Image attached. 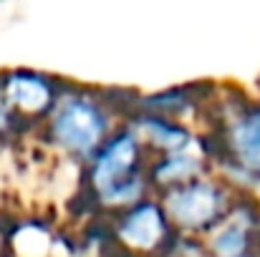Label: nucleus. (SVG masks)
<instances>
[{"instance_id":"obj_13","label":"nucleus","mask_w":260,"mask_h":257,"mask_svg":"<svg viewBox=\"0 0 260 257\" xmlns=\"http://www.w3.org/2000/svg\"><path fill=\"white\" fill-rule=\"evenodd\" d=\"M255 255L260 257V232H258V245H255Z\"/></svg>"},{"instance_id":"obj_4","label":"nucleus","mask_w":260,"mask_h":257,"mask_svg":"<svg viewBox=\"0 0 260 257\" xmlns=\"http://www.w3.org/2000/svg\"><path fill=\"white\" fill-rule=\"evenodd\" d=\"M157 197L179 235L205 237L228 214L238 192L212 169L184 184L162 189Z\"/></svg>"},{"instance_id":"obj_8","label":"nucleus","mask_w":260,"mask_h":257,"mask_svg":"<svg viewBox=\"0 0 260 257\" xmlns=\"http://www.w3.org/2000/svg\"><path fill=\"white\" fill-rule=\"evenodd\" d=\"M207 171H212V157L207 152L202 134H197V139L182 149L149 157V164H147V176L152 181L154 194L177 184H184Z\"/></svg>"},{"instance_id":"obj_7","label":"nucleus","mask_w":260,"mask_h":257,"mask_svg":"<svg viewBox=\"0 0 260 257\" xmlns=\"http://www.w3.org/2000/svg\"><path fill=\"white\" fill-rule=\"evenodd\" d=\"M260 232V209L248 197L238 192L228 214L205 235V250L210 257H238L255 252Z\"/></svg>"},{"instance_id":"obj_9","label":"nucleus","mask_w":260,"mask_h":257,"mask_svg":"<svg viewBox=\"0 0 260 257\" xmlns=\"http://www.w3.org/2000/svg\"><path fill=\"white\" fill-rule=\"evenodd\" d=\"M124 121L137 131V136L142 139V144L149 152V157L182 149V146H187V144H192L197 139V131L192 129L189 121L165 116V114H154V111L137 108Z\"/></svg>"},{"instance_id":"obj_6","label":"nucleus","mask_w":260,"mask_h":257,"mask_svg":"<svg viewBox=\"0 0 260 257\" xmlns=\"http://www.w3.org/2000/svg\"><path fill=\"white\" fill-rule=\"evenodd\" d=\"M114 232L129 252H157L170 245V237L177 230L172 227L159 197L149 194L116 214Z\"/></svg>"},{"instance_id":"obj_11","label":"nucleus","mask_w":260,"mask_h":257,"mask_svg":"<svg viewBox=\"0 0 260 257\" xmlns=\"http://www.w3.org/2000/svg\"><path fill=\"white\" fill-rule=\"evenodd\" d=\"M28 131H30V126H28L15 111L5 103V98L0 96V144L23 139Z\"/></svg>"},{"instance_id":"obj_10","label":"nucleus","mask_w":260,"mask_h":257,"mask_svg":"<svg viewBox=\"0 0 260 257\" xmlns=\"http://www.w3.org/2000/svg\"><path fill=\"white\" fill-rule=\"evenodd\" d=\"M210 101H215L212 86L187 84V86H170V88L154 91V93H139L137 96V108L174 116V119H182V121H192Z\"/></svg>"},{"instance_id":"obj_5","label":"nucleus","mask_w":260,"mask_h":257,"mask_svg":"<svg viewBox=\"0 0 260 257\" xmlns=\"http://www.w3.org/2000/svg\"><path fill=\"white\" fill-rule=\"evenodd\" d=\"M66 79H58L36 68H5L0 71V96L5 103L38 131L43 119L51 114Z\"/></svg>"},{"instance_id":"obj_2","label":"nucleus","mask_w":260,"mask_h":257,"mask_svg":"<svg viewBox=\"0 0 260 257\" xmlns=\"http://www.w3.org/2000/svg\"><path fill=\"white\" fill-rule=\"evenodd\" d=\"M147 164L149 152L137 131L121 121L81 169L88 194L99 202V207L121 212L154 194Z\"/></svg>"},{"instance_id":"obj_1","label":"nucleus","mask_w":260,"mask_h":257,"mask_svg":"<svg viewBox=\"0 0 260 257\" xmlns=\"http://www.w3.org/2000/svg\"><path fill=\"white\" fill-rule=\"evenodd\" d=\"M121 121L124 116L109 91L66 79L51 114L38 126V136L66 162L84 167Z\"/></svg>"},{"instance_id":"obj_12","label":"nucleus","mask_w":260,"mask_h":257,"mask_svg":"<svg viewBox=\"0 0 260 257\" xmlns=\"http://www.w3.org/2000/svg\"><path fill=\"white\" fill-rule=\"evenodd\" d=\"M165 257H187V255H182V252H167Z\"/></svg>"},{"instance_id":"obj_14","label":"nucleus","mask_w":260,"mask_h":257,"mask_svg":"<svg viewBox=\"0 0 260 257\" xmlns=\"http://www.w3.org/2000/svg\"><path fill=\"white\" fill-rule=\"evenodd\" d=\"M238 257H258L255 252H250V255H238Z\"/></svg>"},{"instance_id":"obj_3","label":"nucleus","mask_w":260,"mask_h":257,"mask_svg":"<svg viewBox=\"0 0 260 257\" xmlns=\"http://www.w3.org/2000/svg\"><path fill=\"white\" fill-rule=\"evenodd\" d=\"M217 171L235 192L260 187V101L240 98L220 114L215 131L202 134Z\"/></svg>"}]
</instances>
